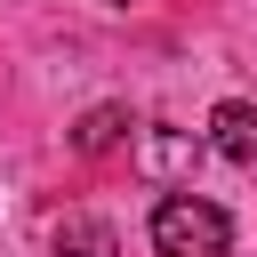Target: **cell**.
Instances as JSON below:
<instances>
[{"mask_svg":"<svg viewBox=\"0 0 257 257\" xmlns=\"http://www.w3.org/2000/svg\"><path fill=\"white\" fill-rule=\"evenodd\" d=\"M153 249L161 257H233V217L201 193H161L153 201Z\"/></svg>","mask_w":257,"mask_h":257,"instance_id":"obj_1","label":"cell"},{"mask_svg":"<svg viewBox=\"0 0 257 257\" xmlns=\"http://www.w3.org/2000/svg\"><path fill=\"white\" fill-rule=\"evenodd\" d=\"M209 145H217L225 161H241V169H257V104H241V96H225V104L209 112Z\"/></svg>","mask_w":257,"mask_h":257,"instance_id":"obj_2","label":"cell"},{"mask_svg":"<svg viewBox=\"0 0 257 257\" xmlns=\"http://www.w3.org/2000/svg\"><path fill=\"white\" fill-rule=\"evenodd\" d=\"M137 169H145L153 185H177V177L193 169V137H177V128H145V137H137Z\"/></svg>","mask_w":257,"mask_h":257,"instance_id":"obj_3","label":"cell"},{"mask_svg":"<svg viewBox=\"0 0 257 257\" xmlns=\"http://www.w3.org/2000/svg\"><path fill=\"white\" fill-rule=\"evenodd\" d=\"M120 137H128V112H120V104H88V112L72 120V153H88V161L112 153Z\"/></svg>","mask_w":257,"mask_h":257,"instance_id":"obj_4","label":"cell"},{"mask_svg":"<svg viewBox=\"0 0 257 257\" xmlns=\"http://www.w3.org/2000/svg\"><path fill=\"white\" fill-rule=\"evenodd\" d=\"M56 257H120V241H112L104 217H64L56 225Z\"/></svg>","mask_w":257,"mask_h":257,"instance_id":"obj_5","label":"cell"}]
</instances>
